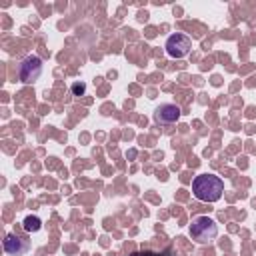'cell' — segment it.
Returning a JSON list of instances; mask_svg holds the SVG:
<instances>
[{"instance_id":"obj_1","label":"cell","mask_w":256,"mask_h":256,"mask_svg":"<svg viewBox=\"0 0 256 256\" xmlns=\"http://www.w3.org/2000/svg\"><path fill=\"white\" fill-rule=\"evenodd\" d=\"M192 192L200 202H216L224 192V182L214 174H198L192 182Z\"/></svg>"},{"instance_id":"obj_2","label":"cell","mask_w":256,"mask_h":256,"mask_svg":"<svg viewBox=\"0 0 256 256\" xmlns=\"http://www.w3.org/2000/svg\"><path fill=\"white\" fill-rule=\"evenodd\" d=\"M190 236L200 244L212 242L218 236V226L210 216H196L192 218V224H190Z\"/></svg>"},{"instance_id":"obj_3","label":"cell","mask_w":256,"mask_h":256,"mask_svg":"<svg viewBox=\"0 0 256 256\" xmlns=\"http://www.w3.org/2000/svg\"><path fill=\"white\" fill-rule=\"evenodd\" d=\"M42 74V60L34 54L26 56L22 62H20V68H18V76L24 84H32L38 76Z\"/></svg>"},{"instance_id":"obj_4","label":"cell","mask_w":256,"mask_h":256,"mask_svg":"<svg viewBox=\"0 0 256 256\" xmlns=\"http://www.w3.org/2000/svg\"><path fill=\"white\" fill-rule=\"evenodd\" d=\"M190 48H192V40L186 34L176 32V34H170L166 40V52L172 58H184L190 52Z\"/></svg>"},{"instance_id":"obj_5","label":"cell","mask_w":256,"mask_h":256,"mask_svg":"<svg viewBox=\"0 0 256 256\" xmlns=\"http://www.w3.org/2000/svg\"><path fill=\"white\" fill-rule=\"evenodd\" d=\"M4 250L10 254V256H22L30 250V240L22 238V236H16V234H6L4 238Z\"/></svg>"},{"instance_id":"obj_6","label":"cell","mask_w":256,"mask_h":256,"mask_svg":"<svg viewBox=\"0 0 256 256\" xmlns=\"http://www.w3.org/2000/svg\"><path fill=\"white\" fill-rule=\"evenodd\" d=\"M180 118V108L176 104H160L156 110H154V120L158 124H174L176 120Z\"/></svg>"},{"instance_id":"obj_7","label":"cell","mask_w":256,"mask_h":256,"mask_svg":"<svg viewBox=\"0 0 256 256\" xmlns=\"http://www.w3.org/2000/svg\"><path fill=\"white\" fill-rule=\"evenodd\" d=\"M22 226H24V230L26 232H38L40 228H42V220L38 218V216H26L24 218V222H22Z\"/></svg>"},{"instance_id":"obj_8","label":"cell","mask_w":256,"mask_h":256,"mask_svg":"<svg viewBox=\"0 0 256 256\" xmlns=\"http://www.w3.org/2000/svg\"><path fill=\"white\" fill-rule=\"evenodd\" d=\"M84 92H86V84L84 82H74L72 84V94L74 96H82Z\"/></svg>"},{"instance_id":"obj_9","label":"cell","mask_w":256,"mask_h":256,"mask_svg":"<svg viewBox=\"0 0 256 256\" xmlns=\"http://www.w3.org/2000/svg\"><path fill=\"white\" fill-rule=\"evenodd\" d=\"M132 256H164V254H156V252H150V250H144V252H134Z\"/></svg>"}]
</instances>
